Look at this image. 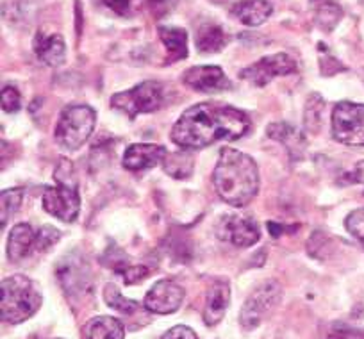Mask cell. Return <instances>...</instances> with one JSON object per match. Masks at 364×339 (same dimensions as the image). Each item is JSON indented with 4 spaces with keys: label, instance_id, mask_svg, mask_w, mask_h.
Instances as JSON below:
<instances>
[{
    "label": "cell",
    "instance_id": "cell-37",
    "mask_svg": "<svg viewBox=\"0 0 364 339\" xmlns=\"http://www.w3.org/2000/svg\"><path fill=\"white\" fill-rule=\"evenodd\" d=\"M313 2H323V0H313Z\"/></svg>",
    "mask_w": 364,
    "mask_h": 339
},
{
    "label": "cell",
    "instance_id": "cell-12",
    "mask_svg": "<svg viewBox=\"0 0 364 339\" xmlns=\"http://www.w3.org/2000/svg\"><path fill=\"white\" fill-rule=\"evenodd\" d=\"M182 82L200 93H222L232 88L229 77L220 66H193L184 72Z\"/></svg>",
    "mask_w": 364,
    "mask_h": 339
},
{
    "label": "cell",
    "instance_id": "cell-20",
    "mask_svg": "<svg viewBox=\"0 0 364 339\" xmlns=\"http://www.w3.org/2000/svg\"><path fill=\"white\" fill-rule=\"evenodd\" d=\"M195 41H197V48L200 52L216 54L227 45V34L223 33L218 23L208 22L198 27L197 34H195Z\"/></svg>",
    "mask_w": 364,
    "mask_h": 339
},
{
    "label": "cell",
    "instance_id": "cell-2",
    "mask_svg": "<svg viewBox=\"0 0 364 339\" xmlns=\"http://www.w3.org/2000/svg\"><path fill=\"white\" fill-rule=\"evenodd\" d=\"M213 183L222 200L234 208H245L259 191L257 164L240 150L223 149L215 168Z\"/></svg>",
    "mask_w": 364,
    "mask_h": 339
},
{
    "label": "cell",
    "instance_id": "cell-19",
    "mask_svg": "<svg viewBox=\"0 0 364 339\" xmlns=\"http://www.w3.org/2000/svg\"><path fill=\"white\" fill-rule=\"evenodd\" d=\"M266 134L272 139H275V141L284 143V146L288 149L289 156L293 159L302 157L304 149H306V139H304L302 132L296 131L295 127L288 124H272L266 129Z\"/></svg>",
    "mask_w": 364,
    "mask_h": 339
},
{
    "label": "cell",
    "instance_id": "cell-38",
    "mask_svg": "<svg viewBox=\"0 0 364 339\" xmlns=\"http://www.w3.org/2000/svg\"><path fill=\"white\" fill-rule=\"evenodd\" d=\"M58 339H61V338H58Z\"/></svg>",
    "mask_w": 364,
    "mask_h": 339
},
{
    "label": "cell",
    "instance_id": "cell-16",
    "mask_svg": "<svg viewBox=\"0 0 364 339\" xmlns=\"http://www.w3.org/2000/svg\"><path fill=\"white\" fill-rule=\"evenodd\" d=\"M272 13L273 6L269 0H241L230 9V15L248 27L262 26Z\"/></svg>",
    "mask_w": 364,
    "mask_h": 339
},
{
    "label": "cell",
    "instance_id": "cell-1",
    "mask_svg": "<svg viewBox=\"0 0 364 339\" xmlns=\"http://www.w3.org/2000/svg\"><path fill=\"white\" fill-rule=\"evenodd\" d=\"M250 129L243 111L222 102H202L182 113L171 129V141L182 150H198L218 141H236Z\"/></svg>",
    "mask_w": 364,
    "mask_h": 339
},
{
    "label": "cell",
    "instance_id": "cell-24",
    "mask_svg": "<svg viewBox=\"0 0 364 339\" xmlns=\"http://www.w3.org/2000/svg\"><path fill=\"white\" fill-rule=\"evenodd\" d=\"M341 16V8L336 2H332V0H323V2H320V6L316 9V23L321 29L327 31V33H331L338 26Z\"/></svg>",
    "mask_w": 364,
    "mask_h": 339
},
{
    "label": "cell",
    "instance_id": "cell-28",
    "mask_svg": "<svg viewBox=\"0 0 364 339\" xmlns=\"http://www.w3.org/2000/svg\"><path fill=\"white\" fill-rule=\"evenodd\" d=\"M345 227L357 241L364 247V208L357 209V211L350 212L345 220Z\"/></svg>",
    "mask_w": 364,
    "mask_h": 339
},
{
    "label": "cell",
    "instance_id": "cell-31",
    "mask_svg": "<svg viewBox=\"0 0 364 339\" xmlns=\"http://www.w3.org/2000/svg\"><path fill=\"white\" fill-rule=\"evenodd\" d=\"M149 277V270H146L143 264H134V267H129L127 270L124 271V281L127 286L136 284V282L143 281V279Z\"/></svg>",
    "mask_w": 364,
    "mask_h": 339
},
{
    "label": "cell",
    "instance_id": "cell-4",
    "mask_svg": "<svg viewBox=\"0 0 364 339\" xmlns=\"http://www.w3.org/2000/svg\"><path fill=\"white\" fill-rule=\"evenodd\" d=\"M95 124V111L86 104H73L65 107L54 129L55 143L66 152L79 150L93 134Z\"/></svg>",
    "mask_w": 364,
    "mask_h": 339
},
{
    "label": "cell",
    "instance_id": "cell-14",
    "mask_svg": "<svg viewBox=\"0 0 364 339\" xmlns=\"http://www.w3.org/2000/svg\"><path fill=\"white\" fill-rule=\"evenodd\" d=\"M230 303V288L229 282L223 279H216L208 289L204 303V321L208 327L220 323L222 318L225 316L227 309Z\"/></svg>",
    "mask_w": 364,
    "mask_h": 339
},
{
    "label": "cell",
    "instance_id": "cell-22",
    "mask_svg": "<svg viewBox=\"0 0 364 339\" xmlns=\"http://www.w3.org/2000/svg\"><path fill=\"white\" fill-rule=\"evenodd\" d=\"M323 113H325V100L321 95L313 93L309 95L306 104V111H304V124L309 132H318L323 124Z\"/></svg>",
    "mask_w": 364,
    "mask_h": 339
},
{
    "label": "cell",
    "instance_id": "cell-34",
    "mask_svg": "<svg viewBox=\"0 0 364 339\" xmlns=\"http://www.w3.org/2000/svg\"><path fill=\"white\" fill-rule=\"evenodd\" d=\"M327 339H364V334L352 328H341V330H332Z\"/></svg>",
    "mask_w": 364,
    "mask_h": 339
},
{
    "label": "cell",
    "instance_id": "cell-33",
    "mask_svg": "<svg viewBox=\"0 0 364 339\" xmlns=\"http://www.w3.org/2000/svg\"><path fill=\"white\" fill-rule=\"evenodd\" d=\"M102 2L118 16H127L131 11V0H102Z\"/></svg>",
    "mask_w": 364,
    "mask_h": 339
},
{
    "label": "cell",
    "instance_id": "cell-26",
    "mask_svg": "<svg viewBox=\"0 0 364 339\" xmlns=\"http://www.w3.org/2000/svg\"><path fill=\"white\" fill-rule=\"evenodd\" d=\"M104 300H106L107 306L117 309L118 313L132 314L136 313V311H139V303L131 298H125V296L118 291L117 286L113 284H107L106 288H104Z\"/></svg>",
    "mask_w": 364,
    "mask_h": 339
},
{
    "label": "cell",
    "instance_id": "cell-11",
    "mask_svg": "<svg viewBox=\"0 0 364 339\" xmlns=\"http://www.w3.org/2000/svg\"><path fill=\"white\" fill-rule=\"evenodd\" d=\"M184 289L173 281H164L156 282L150 288V291L145 295V307L154 314H171L182 306L184 302Z\"/></svg>",
    "mask_w": 364,
    "mask_h": 339
},
{
    "label": "cell",
    "instance_id": "cell-30",
    "mask_svg": "<svg viewBox=\"0 0 364 339\" xmlns=\"http://www.w3.org/2000/svg\"><path fill=\"white\" fill-rule=\"evenodd\" d=\"M177 0H149V8L156 18H163L175 8Z\"/></svg>",
    "mask_w": 364,
    "mask_h": 339
},
{
    "label": "cell",
    "instance_id": "cell-6",
    "mask_svg": "<svg viewBox=\"0 0 364 339\" xmlns=\"http://www.w3.org/2000/svg\"><path fill=\"white\" fill-rule=\"evenodd\" d=\"M332 136L348 146H364V104L339 102L332 111Z\"/></svg>",
    "mask_w": 364,
    "mask_h": 339
},
{
    "label": "cell",
    "instance_id": "cell-23",
    "mask_svg": "<svg viewBox=\"0 0 364 339\" xmlns=\"http://www.w3.org/2000/svg\"><path fill=\"white\" fill-rule=\"evenodd\" d=\"M163 163L164 172L168 176L175 177V179H186V177L191 176V170H193V159L184 152L168 154Z\"/></svg>",
    "mask_w": 364,
    "mask_h": 339
},
{
    "label": "cell",
    "instance_id": "cell-5",
    "mask_svg": "<svg viewBox=\"0 0 364 339\" xmlns=\"http://www.w3.org/2000/svg\"><path fill=\"white\" fill-rule=\"evenodd\" d=\"M163 86L157 80H145L132 90L111 97V107L122 111L129 118L154 113L163 106Z\"/></svg>",
    "mask_w": 364,
    "mask_h": 339
},
{
    "label": "cell",
    "instance_id": "cell-8",
    "mask_svg": "<svg viewBox=\"0 0 364 339\" xmlns=\"http://www.w3.org/2000/svg\"><path fill=\"white\" fill-rule=\"evenodd\" d=\"M296 70H299V65H296L295 59L281 52V54L264 55L254 65L247 66L245 70H241L240 77L257 86V88H262L268 82H272L275 77L289 75V73H295Z\"/></svg>",
    "mask_w": 364,
    "mask_h": 339
},
{
    "label": "cell",
    "instance_id": "cell-21",
    "mask_svg": "<svg viewBox=\"0 0 364 339\" xmlns=\"http://www.w3.org/2000/svg\"><path fill=\"white\" fill-rule=\"evenodd\" d=\"M159 38L166 47L170 61L188 58V33L178 27H159Z\"/></svg>",
    "mask_w": 364,
    "mask_h": 339
},
{
    "label": "cell",
    "instance_id": "cell-7",
    "mask_svg": "<svg viewBox=\"0 0 364 339\" xmlns=\"http://www.w3.org/2000/svg\"><path fill=\"white\" fill-rule=\"evenodd\" d=\"M282 298V289L279 282L268 281L259 286L254 293L247 298L243 309H241L240 320L247 330L257 328L269 314L275 311Z\"/></svg>",
    "mask_w": 364,
    "mask_h": 339
},
{
    "label": "cell",
    "instance_id": "cell-9",
    "mask_svg": "<svg viewBox=\"0 0 364 339\" xmlns=\"http://www.w3.org/2000/svg\"><path fill=\"white\" fill-rule=\"evenodd\" d=\"M43 209L61 222H75L80 211V197L77 184L58 183V186L47 188L43 191Z\"/></svg>",
    "mask_w": 364,
    "mask_h": 339
},
{
    "label": "cell",
    "instance_id": "cell-10",
    "mask_svg": "<svg viewBox=\"0 0 364 339\" xmlns=\"http://www.w3.org/2000/svg\"><path fill=\"white\" fill-rule=\"evenodd\" d=\"M216 236L234 247L247 248L257 243L261 237V230L250 216L225 215L220 218L218 225H216Z\"/></svg>",
    "mask_w": 364,
    "mask_h": 339
},
{
    "label": "cell",
    "instance_id": "cell-3",
    "mask_svg": "<svg viewBox=\"0 0 364 339\" xmlns=\"http://www.w3.org/2000/svg\"><path fill=\"white\" fill-rule=\"evenodd\" d=\"M2 320L6 323H22L41 307V291L33 279L11 275L2 281Z\"/></svg>",
    "mask_w": 364,
    "mask_h": 339
},
{
    "label": "cell",
    "instance_id": "cell-18",
    "mask_svg": "<svg viewBox=\"0 0 364 339\" xmlns=\"http://www.w3.org/2000/svg\"><path fill=\"white\" fill-rule=\"evenodd\" d=\"M82 339H124L125 328L117 318L95 316L91 318L80 330Z\"/></svg>",
    "mask_w": 364,
    "mask_h": 339
},
{
    "label": "cell",
    "instance_id": "cell-35",
    "mask_svg": "<svg viewBox=\"0 0 364 339\" xmlns=\"http://www.w3.org/2000/svg\"><path fill=\"white\" fill-rule=\"evenodd\" d=\"M346 176H348L350 183L364 184V161H363V163H357L355 166H353L352 172L346 173Z\"/></svg>",
    "mask_w": 364,
    "mask_h": 339
},
{
    "label": "cell",
    "instance_id": "cell-27",
    "mask_svg": "<svg viewBox=\"0 0 364 339\" xmlns=\"http://www.w3.org/2000/svg\"><path fill=\"white\" fill-rule=\"evenodd\" d=\"M61 240V232L55 227L45 225L36 232V240H34V250L36 252H47L48 248L54 247L58 241Z\"/></svg>",
    "mask_w": 364,
    "mask_h": 339
},
{
    "label": "cell",
    "instance_id": "cell-13",
    "mask_svg": "<svg viewBox=\"0 0 364 339\" xmlns=\"http://www.w3.org/2000/svg\"><path fill=\"white\" fill-rule=\"evenodd\" d=\"M168 156V150L163 145H154V143H134L129 146L124 154L125 170L129 172H145L150 168H156L157 164L163 163L164 157Z\"/></svg>",
    "mask_w": 364,
    "mask_h": 339
},
{
    "label": "cell",
    "instance_id": "cell-15",
    "mask_svg": "<svg viewBox=\"0 0 364 339\" xmlns=\"http://www.w3.org/2000/svg\"><path fill=\"white\" fill-rule=\"evenodd\" d=\"M34 52H36L38 59H40L41 63L55 68V66L65 63V58H66L65 40H63L61 34L38 33L36 38H34Z\"/></svg>",
    "mask_w": 364,
    "mask_h": 339
},
{
    "label": "cell",
    "instance_id": "cell-25",
    "mask_svg": "<svg viewBox=\"0 0 364 339\" xmlns=\"http://www.w3.org/2000/svg\"><path fill=\"white\" fill-rule=\"evenodd\" d=\"M23 195H26V190L23 188H11V190L2 191V198H0V205H2V211H0V216H2V227H6L9 218L15 216V212L18 211L20 205H22Z\"/></svg>",
    "mask_w": 364,
    "mask_h": 339
},
{
    "label": "cell",
    "instance_id": "cell-36",
    "mask_svg": "<svg viewBox=\"0 0 364 339\" xmlns=\"http://www.w3.org/2000/svg\"><path fill=\"white\" fill-rule=\"evenodd\" d=\"M268 229H269V234H272L273 237H279L281 234H284V227L277 225V223H273V222L268 223Z\"/></svg>",
    "mask_w": 364,
    "mask_h": 339
},
{
    "label": "cell",
    "instance_id": "cell-29",
    "mask_svg": "<svg viewBox=\"0 0 364 339\" xmlns=\"http://www.w3.org/2000/svg\"><path fill=\"white\" fill-rule=\"evenodd\" d=\"M22 107V97L15 86H4L2 88V109L6 113H16Z\"/></svg>",
    "mask_w": 364,
    "mask_h": 339
},
{
    "label": "cell",
    "instance_id": "cell-17",
    "mask_svg": "<svg viewBox=\"0 0 364 339\" xmlns=\"http://www.w3.org/2000/svg\"><path fill=\"white\" fill-rule=\"evenodd\" d=\"M34 240H36V232L29 223H18L13 227L8 240L9 259L13 263H20L22 259H26L31 250H34Z\"/></svg>",
    "mask_w": 364,
    "mask_h": 339
},
{
    "label": "cell",
    "instance_id": "cell-32",
    "mask_svg": "<svg viewBox=\"0 0 364 339\" xmlns=\"http://www.w3.org/2000/svg\"><path fill=\"white\" fill-rule=\"evenodd\" d=\"M161 339H198V338L190 327H184V325H177V327L170 328L166 334L161 335Z\"/></svg>",
    "mask_w": 364,
    "mask_h": 339
}]
</instances>
